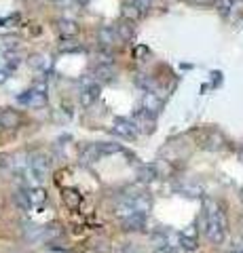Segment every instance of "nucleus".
I'll list each match as a JSON object with an SVG mask.
<instances>
[{"instance_id": "obj_33", "label": "nucleus", "mask_w": 243, "mask_h": 253, "mask_svg": "<svg viewBox=\"0 0 243 253\" xmlns=\"http://www.w3.org/2000/svg\"><path fill=\"white\" fill-rule=\"evenodd\" d=\"M239 199H241V203H243V188L239 190Z\"/></svg>"}, {"instance_id": "obj_35", "label": "nucleus", "mask_w": 243, "mask_h": 253, "mask_svg": "<svg viewBox=\"0 0 243 253\" xmlns=\"http://www.w3.org/2000/svg\"><path fill=\"white\" fill-rule=\"evenodd\" d=\"M237 253H243V251H237Z\"/></svg>"}, {"instance_id": "obj_21", "label": "nucleus", "mask_w": 243, "mask_h": 253, "mask_svg": "<svg viewBox=\"0 0 243 253\" xmlns=\"http://www.w3.org/2000/svg\"><path fill=\"white\" fill-rule=\"evenodd\" d=\"M19 66V57H17V53L15 51H6V55H4V70L9 72V70H15Z\"/></svg>"}, {"instance_id": "obj_26", "label": "nucleus", "mask_w": 243, "mask_h": 253, "mask_svg": "<svg viewBox=\"0 0 243 253\" xmlns=\"http://www.w3.org/2000/svg\"><path fill=\"white\" fill-rule=\"evenodd\" d=\"M2 44H4L6 51H15V49H17V44H19V38L17 36H4Z\"/></svg>"}, {"instance_id": "obj_15", "label": "nucleus", "mask_w": 243, "mask_h": 253, "mask_svg": "<svg viewBox=\"0 0 243 253\" xmlns=\"http://www.w3.org/2000/svg\"><path fill=\"white\" fill-rule=\"evenodd\" d=\"M116 36H119V41H129V38H133V23L131 21H121L116 23Z\"/></svg>"}, {"instance_id": "obj_16", "label": "nucleus", "mask_w": 243, "mask_h": 253, "mask_svg": "<svg viewBox=\"0 0 243 253\" xmlns=\"http://www.w3.org/2000/svg\"><path fill=\"white\" fill-rule=\"evenodd\" d=\"M99 158H101V154H99V150H97V144H93V146H89V148H85V150H83V154H81V163L89 165V163L99 161Z\"/></svg>"}, {"instance_id": "obj_18", "label": "nucleus", "mask_w": 243, "mask_h": 253, "mask_svg": "<svg viewBox=\"0 0 243 253\" xmlns=\"http://www.w3.org/2000/svg\"><path fill=\"white\" fill-rule=\"evenodd\" d=\"M64 201H66V205L70 209H76L78 205H81V194H78L76 190H72V188H66L64 190Z\"/></svg>"}, {"instance_id": "obj_24", "label": "nucleus", "mask_w": 243, "mask_h": 253, "mask_svg": "<svg viewBox=\"0 0 243 253\" xmlns=\"http://www.w3.org/2000/svg\"><path fill=\"white\" fill-rule=\"evenodd\" d=\"M59 51H61V53H78V51H83V46L78 44V42L66 41V42H61V44H59Z\"/></svg>"}, {"instance_id": "obj_14", "label": "nucleus", "mask_w": 243, "mask_h": 253, "mask_svg": "<svg viewBox=\"0 0 243 253\" xmlns=\"http://www.w3.org/2000/svg\"><path fill=\"white\" fill-rule=\"evenodd\" d=\"M114 213H116V215H119L121 219H125V217L133 215V213H136V209H133V205H131L129 199H123V201H119V203L114 205Z\"/></svg>"}, {"instance_id": "obj_13", "label": "nucleus", "mask_w": 243, "mask_h": 253, "mask_svg": "<svg viewBox=\"0 0 243 253\" xmlns=\"http://www.w3.org/2000/svg\"><path fill=\"white\" fill-rule=\"evenodd\" d=\"M97 38H99V42L104 44V46H112V44L119 42V36H116V32H114L112 28H106V26L99 28Z\"/></svg>"}, {"instance_id": "obj_6", "label": "nucleus", "mask_w": 243, "mask_h": 253, "mask_svg": "<svg viewBox=\"0 0 243 253\" xmlns=\"http://www.w3.org/2000/svg\"><path fill=\"white\" fill-rule=\"evenodd\" d=\"M146 228V215L144 213H133V215L123 219V230L125 232H142Z\"/></svg>"}, {"instance_id": "obj_20", "label": "nucleus", "mask_w": 243, "mask_h": 253, "mask_svg": "<svg viewBox=\"0 0 243 253\" xmlns=\"http://www.w3.org/2000/svg\"><path fill=\"white\" fill-rule=\"evenodd\" d=\"M97 150H99L101 156H108V154L121 152V146L119 144H110V141H101V144H97Z\"/></svg>"}, {"instance_id": "obj_28", "label": "nucleus", "mask_w": 243, "mask_h": 253, "mask_svg": "<svg viewBox=\"0 0 243 253\" xmlns=\"http://www.w3.org/2000/svg\"><path fill=\"white\" fill-rule=\"evenodd\" d=\"M152 2H154V0H136V6L140 11H144V9H150Z\"/></svg>"}, {"instance_id": "obj_3", "label": "nucleus", "mask_w": 243, "mask_h": 253, "mask_svg": "<svg viewBox=\"0 0 243 253\" xmlns=\"http://www.w3.org/2000/svg\"><path fill=\"white\" fill-rule=\"evenodd\" d=\"M17 101L28 108H43V106H47V93H38L34 89H30V91H23L21 95H17Z\"/></svg>"}, {"instance_id": "obj_9", "label": "nucleus", "mask_w": 243, "mask_h": 253, "mask_svg": "<svg viewBox=\"0 0 243 253\" xmlns=\"http://www.w3.org/2000/svg\"><path fill=\"white\" fill-rule=\"evenodd\" d=\"M97 97H99V84L93 83V84L85 86V89L81 91V97H78V101H81L83 108H91L97 101Z\"/></svg>"}, {"instance_id": "obj_1", "label": "nucleus", "mask_w": 243, "mask_h": 253, "mask_svg": "<svg viewBox=\"0 0 243 253\" xmlns=\"http://www.w3.org/2000/svg\"><path fill=\"white\" fill-rule=\"evenodd\" d=\"M201 230L205 232L207 239L214 245H222L226 239V215L222 207L214 199H205V207H203L201 217Z\"/></svg>"}, {"instance_id": "obj_17", "label": "nucleus", "mask_w": 243, "mask_h": 253, "mask_svg": "<svg viewBox=\"0 0 243 253\" xmlns=\"http://www.w3.org/2000/svg\"><path fill=\"white\" fill-rule=\"evenodd\" d=\"M28 66L34 70H45V68H49V57H45L41 53H34V55H30Z\"/></svg>"}, {"instance_id": "obj_5", "label": "nucleus", "mask_w": 243, "mask_h": 253, "mask_svg": "<svg viewBox=\"0 0 243 253\" xmlns=\"http://www.w3.org/2000/svg\"><path fill=\"white\" fill-rule=\"evenodd\" d=\"M142 108H144L146 114L156 116L161 112V108H163V101H161V97L156 93L148 91V93H144V97H142Z\"/></svg>"}, {"instance_id": "obj_4", "label": "nucleus", "mask_w": 243, "mask_h": 253, "mask_svg": "<svg viewBox=\"0 0 243 253\" xmlns=\"http://www.w3.org/2000/svg\"><path fill=\"white\" fill-rule=\"evenodd\" d=\"M112 131L116 135H121L125 139H136L138 137V129L129 118H114V125H112Z\"/></svg>"}, {"instance_id": "obj_31", "label": "nucleus", "mask_w": 243, "mask_h": 253, "mask_svg": "<svg viewBox=\"0 0 243 253\" xmlns=\"http://www.w3.org/2000/svg\"><path fill=\"white\" fill-rule=\"evenodd\" d=\"M144 53H148V49H146V46H138V49H136V57L140 59V57H142Z\"/></svg>"}, {"instance_id": "obj_19", "label": "nucleus", "mask_w": 243, "mask_h": 253, "mask_svg": "<svg viewBox=\"0 0 243 253\" xmlns=\"http://www.w3.org/2000/svg\"><path fill=\"white\" fill-rule=\"evenodd\" d=\"M96 76L99 78L101 83H108V81H112V78H114V70H112L110 63H104V66H99L96 70Z\"/></svg>"}, {"instance_id": "obj_2", "label": "nucleus", "mask_w": 243, "mask_h": 253, "mask_svg": "<svg viewBox=\"0 0 243 253\" xmlns=\"http://www.w3.org/2000/svg\"><path fill=\"white\" fill-rule=\"evenodd\" d=\"M180 239V247L184 251H197L199 247V228L194 224H188L186 228H182V232L178 234Z\"/></svg>"}, {"instance_id": "obj_22", "label": "nucleus", "mask_w": 243, "mask_h": 253, "mask_svg": "<svg viewBox=\"0 0 243 253\" xmlns=\"http://www.w3.org/2000/svg\"><path fill=\"white\" fill-rule=\"evenodd\" d=\"M15 203H17V207L23 209V211H28L32 205H30L28 201V194H26V190H19V192H15Z\"/></svg>"}, {"instance_id": "obj_12", "label": "nucleus", "mask_w": 243, "mask_h": 253, "mask_svg": "<svg viewBox=\"0 0 243 253\" xmlns=\"http://www.w3.org/2000/svg\"><path fill=\"white\" fill-rule=\"evenodd\" d=\"M57 30H59V34L64 38H74L78 34V26H76V21H72V19H59L57 21Z\"/></svg>"}, {"instance_id": "obj_25", "label": "nucleus", "mask_w": 243, "mask_h": 253, "mask_svg": "<svg viewBox=\"0 0 243 253\" xmlns=\"http://www.w3.org/2000/svg\"><path fill=\"white\" fill-rule=\"evenodd\" d=\"M136 83H138L140 86H142V89H144L146 93H148V91H150L152 86H154V84H152V81H150V78H148L146 74H138V76H136Z\"/></svg>"}, {"instance_id": "obj_10", "label": "nucleus", "mask_w": 243, "mask_h": 253, "mask_svg": "<svg viewBox=\"0 0 243 253\" xmlns=\"http://www.w3.org/2000/svg\"><path fill=\"white\" fill-rule=\"evenodd\" d=\"M159 177V169H156V165H142V167L138 169V179L142 181V184H150Z\"/></svg>"}, {"instance_id": "obj_34", "label": "nucleus", "mask_w": 243, "mask_h": 253, "mask_svg": "<svg viewBox=\"0 0 243 253\" xmlns=\"http://www.w3.org/2000/svg\"><path fill=\"white\" fill-rule=\"evenodd\" d=\"M51 2H61V0H51Z\"/></svg>"}, {"instance_id": "obj_30", "label": "nucleus", "mask_w": 243, "mask_h": 253, "mask_svg": "<svg viewBox=\"0 0 243 253\" xmlns=\"http://www.w3.org/2000/svg\"><path fill=\"white\" fill-rule=\"evenodd\" d=\"M6 78H9V72H6L4 68H0V84L6 83Z\"/></svg>"}, {"instance_id": "obj_7", "label": "nucleus", "mask_w": 243, "mask_h": 253, "mask_svg": "<svg viewBox=\"0 0 243 253\" xmlns=\"http://www.w3.org/2000/svg\"><path fill=\"white\" fill-rule=\"evenodd\" d=\"M21 125V116L19 112H15V110H9V108H4V110H0V126L2 129H17V126Z\"/></svg>"}, {"instance_id": "obj_23", "label": "nucleus", "mask_w": 243, "mask_h": 253, "mask_svg": "<svg viewBox=\"0 0 243 253\" xmlns=\"http://www.w3.org/2000/svg\"><path fill=\"white\" fill-rule=\"evenodd\" d=\"M180 192L184 196H191V199H197V196L203 194V190L199 186H180Z\"/></svg>"}, {"instance_id": "obj_27", "label": "nucleus", "mask_w": 243, "mask_h": 253, "mask_svg": "<svg viewBox=\"0 0 243 253\" xmlns=\"http://www.w3.org/2000/svg\"><path fill=\"white\" fill-rule=\"evenodd\" d=\"M125 17H129V21L133 23V21L140 17V9H138L136 4H131V6L127 4V6H125Z\"/></svg>"}, {"instance_id": "obj_8", "label": "nucleus", "mask_w": 243, "mask_h": 253, "mask_svg": "<svg viewBox=\"0 0 243 253\" xmlns=\"http://www.w3.org/2000/svg\"><path fill=\"white\" fill-rule=\"evenodd\" d=\"M131 123L136 125V129L144 131V133H152V131H154V116L146 114L144 110H140V112L131 118Z\"/></svg>"}, {"instance_id": "obj_29", "label": "nucleus", "mask_w": 243, "mask_h": 253, "mask_svg": "<svg viewBox=\"0 0 243 253\" xmlns=\"http://www.w3.org/2000/svg\"><path fill=\"white\" fill-rule=\"evenodd\" d=\"M233 2H235V0H216V4L220 6V9H231Z\"/></svg>"}, {"instance_id": "obj_11", "label": "nucleus", "mask_w": 243, "mask_h": 253, "mask_svg": "<svg viewBox=\"0 0 243 253\" xmlns=\"http://www.w3.org/2000/svg\"><path fill=\"white\" fill-rule=\"evenodd\" d=\"M26 194L32 207H38V205H43L47 201V190L43 186H32L30 190H26Z\"/></svg>"}, {"instance_id": "obj_32", "label": "nucleus", "mask_w": 243, "mask_h": 253, "mask_svg": "<svg viewBox=\"0 0 243 253\" xmlns=\"http://www.w3.org/2000/svg\"><path fill=\"white\" fill-rule=\"evenodd\" d=\"M154 253H171V251H169V249H163V247H156Z\"/></svg>"}]
</instances>
